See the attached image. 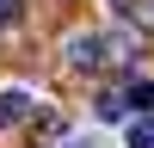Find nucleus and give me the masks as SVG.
<instances>
[{
    "instance_id": "nucleus-1",
    "label": "nucleus",
    "mask_w": 154,
    "mask_h": 148,
    "mask_svg": "<svg viewBox=\"0 0 154 148\" xmlns=\"http://www.w3.org/2000/svg\"><path fill=\"white\" fill-rule=\"evenodd\" d=\"M105 37H68V62H74V68H80V74H93V68H105Z\"/></svg>"
},
{
    "instance_id": "nucleus-2",
    "label": "nucleus",
    "mask_w": 154,
    "mask_h": 148,
    "mask_svg": "<svg viewBox=\"0 0 154 148\" xmlns=\"http://www.w3.org/2000/svg\"><path fill=\"white\" fill-rule=\"evenodd\" d=\"M31 117V93H19V86H6L0 93V130H12V123Z\"/></svg>"
},
{
    "instance_id": "nucleus-6",
    "label": "nucleus",
    "mask_w": 154,
    "mask_h": 148,
    "mask_svg": "<svg viewBox=\"0 0 154 148\" xmlns=\"http://www.w3.org/2000/svg\"><path fill=\"white\" fill-rule=\"evenodd\" d=\"M123 99H130L136 111H148V105H154V80H136V86H130V93H123Z\"/></svg>"
},
{
    "instance_id": "nucleus-4",
    "label": "nucleus",
    "mask_w": 154,
    "mask_h": 148,
    "mask_svg": "<svg viewBox=\"0 0 154 148\" xmlns=\"http://www.w3.org/2000/svg\"><path fill=\"white\" fill-rule=\"evenodd\" d=\"M130 148H154V117H130Z\"/></svg>"
},
{
    "instance_id": "nucleus-3",
    "label": "nucleus",
    "mask_w": 154,
    "mask_h": 148,
    "mask_svg": "<svg viewBox=\"0 0 154 148\" xmlns=\"http://www.w3.org/2000/svg\"><path fill=\"white\" fill-rule=\"evenodd\" d=\"M111 6H117L130 25H154V0H111Z\"/></svg>"
},
{
    "instance_id": "nucleus-5",
    "label": "nucleus",
    "mask_w": 154,
    "mask_h": 148,
    "mask_svg": "<svg viewBox=\"0 0 154 148\" xmlns=\"http://www.w3.org/2000/svg\"><path fill=\"white\" fill-rule=\"evenodd\" d=\"M123 111H130V99H123V93H105V99H99V117H105V123H117Z\"/></svg>"
}]
</instances>
